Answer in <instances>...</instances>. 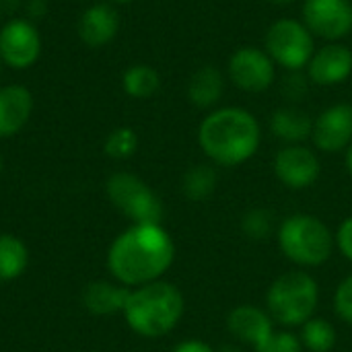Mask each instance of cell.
Listing matches in <instances>:
<instances>
[{"label":"cell","instance_id":"obj_1","mask_svg":"<svg viewBox=\"0 0 352 352\" xmlns=\"http://www.w3.org/2000/svg\"><path fill=\"white\" fill-rule=\"evenodd\" d=\"M175 260V243L161 225H130L107 252V270L113 280L128 287H144L161 280Z\"/></svg>","mask_w":352,"mask_h":352},{"label":"cell","instance_id":"obj_2","mask_svg":"<svg viewBox=\"0 0 352 352\" xmlns=\"http://www.w3.org/2000/svg\"><path fill=\"white\" fill-rule=\"evenodd\" d=\"M260 140V124L243 107H219L198 126L202 153L221 167H237L250 161L258 153Z\"/></svg>","mask_w":352,"mask_h":352},{"label":"cell","instance_id":"obj_3","mask_svg":"<svg viewBox=\"0 0 352 352\" xmlns=\"http://www.w3.org/2000/svg\"><path fill=\"white\" fill-rule=\"evenodd\" d=\"M186 309L182 291L171 283H151L130 289L122 311L128 328L142 338H161L182 320Z\"/></svg>","mask_w":352,"mask_h":352},{"label":"cell","instance_id":"obj_4","mask_svg":"<svg viewBox=\"0 0 352 352\" xmlns=\"http://www.w3.org/2000/svg\"><path fill=\"white\" fill-rule=\"evenodd\" d=\"M318 303L320 287L305 270L280 274L266 293L268 314L283 326H303L314 318Z\"/></svg>","mask_w":352,"mask_h":352},{"label":"cell","instance_id":"obj_5","mask_svg":"<svg viewBox=\"0 0 352 352\" xmlns=\"http://www.w3.org/2000/svg\"><path fill=\"white\" fill-rule=\"evenodd\" d=\"M334 235L328 225L314 214H291L278 229L283 254L299 266H320L334 252Z\"/></svg>","mask_w":352,"mask_h":352},{"label":"cell","instance_id":"obj_6","mask_svg":"<svg viewBox=\"0 0 352 352\" xmlns=\"http://www.w3.org/2000/svg\"><path fill=\"white\" fill-rule=\"evenodd\" d=\"M105 192L109 202L124 217H128L132 225H161L163 204L159 196L148 188V184L138 175L118 171L107 179Z\"/></svg>","mask_w":352,"mask_h":352},{"label":"cell","instance_id":"obj_7","mask_svg":"<svg viewBox=\"0 0 352 352\" xmlns=\"http://www.w3.org/2000/svg\"><path fill=\"white\" fill-rule=\"evenodd\" d=\"M264 50L274 64L289 72H299L307 68L316 52V37L303 21L278 19L266 31Z\"/></svg>","mask_w":352,"mask_h":352},{"label":"cell","instance_id":"obj_8","mask_svg":"<svg viewBox=\"0 0 352 352\" xmlns=\"http://www.w3.org/2000/svg\"><path fill=\"white\" fill-rule=\"evenodd\" d=\"M41 54V35L25 16H14L0 27V60L8 68H31Z\"/></svg>","mask_w":352,"mask_h":352},{"label":"cell","instance_id":"obj_9","mask_svg":"<svg viewBox=\"0 0 352 352\" xmlns=\"http://www.w3.org/2000/svg\"><path fill=\"white\" fill-rule=\"evenodd\" d=\"M227 70L233 85L245 93H262L270 89L276 76V64L266 54V50L252 45L235 50L229 58Z\"/></svg>","mask_w":352,"mask_h":352},{"label":"cell","instance_id":"obj_10","mask_svg":"<svg viewBox=\"0 0 352 352\" xmlns=\"http://www.w3.org/2000/svg\"><path fill=\"white\" fill-rule=\"evenodd\" d=\"M303 23L326 41H338L352 31L351 0H303Z\"/></svg>","mask_w":352,"mask_h":352},{"label":"cell","instance_id":"obj_11","mask_svg":"<svg viewBox=\"0 0 352 352\" xmlns=\"http://www.w3.org/2000/svg\"><path fill=\"white\" fill-rule=\"evenodd\" d=\"M322 165L318 155L303 144H287L276 153L274 173L291 190H305L320 177Z\"/></svg>","mask_w":352,"mask_h":352},{"label":"cell","instance_id":"obj_12","mask_svg":"<svg viewBox=\"0 0 352 352\" xmlns=\"http://www.w3.org/2000/svg\"><path fill=\"white\" fill-rule=\"evenodd\" d=\"M311 140L324 153H338L352 144V105L336 103L314 120Z\"/></svg>","mask_w":352,"mask_h":352},{"label":"cell","instance_id":"obj_13","mask_svg":"<svg viewBox=\"0 0 352 352\" xmlns=\"http://www.w3.org/2000/svg\"><path fill=\"white\" fill-rule=\"evenodd\" d=\"M352 74V50L344 43L330 41L314 52L307 64V78L320 87H334L349 80Z\"/></svg>","mask_w":352,"mask_h":352},{"label":"cell","instance_id":"obj_14","mask_svg":"<svg viewBox=\"0 0 352 352\" xmlns=\"http://www.w3.org/2000/svg\"><path fill=\"white\" fill-rule=\"evenodd\" d=\"M78 37L89 47H103L120 31V14L118 10L107 2L91 4L78 19L76 25Z\"/></svg>","mask_w":352,"mask_h":352},{"label":"cell","instance_id":"obj_15","mask_svg":"<svg viewBox=\"0 0 352 352\" xmlns=\"http://www.w3.org/2000/svg\"><path fill=\"white\" fill-rule=\"evenodd\" d=\"M33 113V95L23 85L0 87V138L19 134Z\"/></svg>","mask_w":352,"mask_h":352},{"label":"cell","instance_id":"obj_16","mask_svg":"<svg viewBox=\"0 0 352 352\" xmlns=\"http://www.w3.org/2000/svg\"><path fill=\"white\" fill-rule=\"evenodd\" d=\"M227 328H229V332L237 340L254 346L256 351L274 332L270 314L262 311L260 307H254V305H239V307H235L229 314V318H227Z\"/></svg>","mask_w":352,"mask_h":352},{"label":"cell","instance_id":"obj_17","mask_svg":"<svg viewBox=\"0 0 352 352\" xmlns=\"http://www.w3.org/2000/svg\"><path fill=\"white\" fill-rule=\"evenodd\" d=\"M130 289L120 283L93 280L82 291V305L93 316H111L122 314L128 301Z\"/></svg>","mask_w":352,"mask_h":352},{"label":"cell","instance_id":"obj_18","mask_svg":"<svg viewBox=\"0 0 352 352\" xmlns=\"http://www.w3.org/2000/svg\"><path fill=\"white\" fill-rule=\"evenodd\" d=\"M223 91H225L223 72L212 64L200 66L188 82V99L200 109H208L217 105L219 99L223 97Z\"/></svg>","mask_w":352,"mask_h":352},{"label":"cell","instance_id":"obj_19","mask_svg":"<svg viewBox=\"0 0 352 352\" xmlns=\"http://www.w3.org/2000/svg\"><path fill=\"white\" fill-rule=\"evenodd\" d=\"M270 128L283 142L301 144L305 138H311L314 120L297 107H278L270 118Z\"/></svg>","mask_w":352,"mask_h":352},{"label":"cell","instance_id":"obj_20","mask_svg":"<svg viewBox=\"0 0 352 352\" xmlns=\"http://www.w3.org/2000/svg\"><path fill=\"white\" fill-rule=\"evenodd\" d=\"M29 266V250L27 245L10 233L0 235V283H10Z\"/></svg>","mask_w":352,"mask_h":352},{"label":"cell","instance_id":"obj_21","mask_svg":"<svg viewBox=\"0 0 352 352\" xmlns=\"http://www.w3.org/2000/svg\"><path fill=\"white\" fill-rule=\"evenodd\" d=\"M161 87L159 72L148 64H132L122 74V89L132 99H148Z\"/></svg>","mask_w":352,"mask_h":352},{"label":"cell","instance_id":"obj_22","mask_svg":"<svg viewBox=\"0 0 352 352\" xmlns=\"http://www.w3.org/2000/svg\"><path fill=\"white\" fill-rule=\"evenodd\" d=\"M217 171L210 165H194L192 169H188L184 173L182 179V190L186 194V198L200 202L212 196L214 188H217Z\"/></svg>","mask_w":352,"mask_h":352},{"label":"cell","instance_id":"obj_23","mask_svg":"<svg viewBox=\"0 0 352 352\" xmlns=\"http://www.w3.org/2000/svg\"><path fill=\"white\" fill-rule=\"evenodd\" d=\"M301 342L311 352H330L336 346V328L324 318H311L301 326Z\"/></svg>","mask_w":352,"mask_h":352},{"label":"cell","instance_id":"obj_24","mask_svg":"<svg viewBox=\"0 0 352 352\" xmlns=\"http://www.w3.org/2000/svg\"><path fill=\"white\" fill-rule=\"evenodd\" d=\"M105 155L111 157V159H130L136 148H138V134L128 128V126H122V128H116L109 132V136L105 138Z\"/></svg>","mask_w":352,"mask_h":352},{"label":"cell","instance_id":"obj_25","mask_svg":"<svg viewBox=\"0 0 352 352\" xmlns=\"http://www.w3.org/2000/svg\"><path fill=\"white\" fill-rule=\"evenodd\" d=\"M241 229L243 233L254 239V241H262L272 233V212L266 208H252L243 214L241 219Z\"/></svg>","mask_w":352,"mask_h":352},{"label":"cell","instance_id":"obj_26","mask_svg":"<svg viewBox=\"0 0 352 352\" xmlns=\"http://www.w3.org/2000/svg\"><path fill=\"white\" fill-rule=\"evenodd\" d=\"M256 352H303V342L291 332H272V336Z\"/></svg>","mask_w":352,"mask_h":352},{"label":"cell","instance_id":"obj_27","mask_svg":"<svg viewBox=\"0 0 352 352\" xmlns=\"http://www.w3.org/2000/svg\"><path fill=\"white\" fill-rule=\"evenodd\" d=\"M334 309L344 322L352 324V274L338 285L334 295Z\"/></svg>","mask_w":352,"mask_h":352},{"label":"cell","instance_id":"obj_28","mask_svg":"<svg viewBox=\"0 0 352 352\" xmlns=\"http://www.w3.org/2000/svg\"><path fill=\"white\" fill-rule=\"evenodd\" d=\"M307 89H309V78L305 74H301V70L299 72H289V76L283 82V93L291 101L303 99L307 95Z\"/></svg>","mask_w":352,"mask_h":352},{"label":"cell","instance_id":"obj_29","mask_svg":"<svg viewBox=\"0 0 352 352\" xmlns=\"http://www.w3.org/2000/svg\"><path fill=\"white\" fill-rule=\"evenodd\" d=\"M336 243H338L340 254L352 262V217L342 221V225L338 229V235H336Z\"/></svg>","mask_w":352,"mask_h":352},{"label":"cell","instance_id":"obj_30","mask_svg":"<svg viewBox=\"0 0 352 352\" xmlns=\"http://www.w3.org/2000/svg\"><path fill=\"white\" fill-rule=\"evenodd\" d=\"M23 10L27 14L25 19L35 23V21H39L47 12V4H45V0H25L23 2Z\"/></svg>","mask_w":352,"mask_h":352},{"label":"cell","instance_id":"obj_31","mask_svg":"<svg viewBox=\"0 0 352 352\" xmlns=\"http://www.w3.org/2000/svg\"><path fill=\"white\" fill-rule=\"evenodd\" d=\"M171 352H214V349L210 344H206L204 340H184V342L175 344Z\"/></svg>","mask_w":352,"mask_h":352},{"label":"cell","instance_id":"obj_32","mask_svg":"<svg viewBox=\"0 0 352 352\" xmlns=\"http://www.w3.org/2000/svg\"><path fill=\"white\" fill-rule=\"evenodd\" d=\"M25 0H0V8L2 12H14L16 8H23Z\"/></svg>","mask_w":352,"mask_h":352},{"label":"cell","instance_id":"obj_33","mask_svg":"<svg viewBox=\"0 0 352 352\" xmlns=\"http://www.w3.org/2000/svg\"><path fill=\"white\" fill-rule=\"evenodd\" d=\"M346 169H349V173L352 175V144L346 148Z\"/></svg>","mask_w":352,"mask_h":352},{"label":"cell","instance_id":"obj_34","mask_svg":"<svg viewBox=\"0 0 352 352\" xmlns=\"http://www.w3.org/2000/svg\"><path fill=\"white\" fill-rule=\"evenodd\" d=\"M214 352H241L237 346H233V344H225V346H221L219 351Z\"/></svg>","mask_w":352,"mask_h":352},{"label":"cell","instance_id":"obj_35","mask_svg":"<svg viewBox=\"0 0 352 352\" xmlns=\"http://www.w3.org/2000/svg\"><path fill=\"white\" fill-rule=\"evenodd\" d=\"M268 2H272V4H291L295 0H268Z\"/></svg>","mask_w":352,"mask_h":352},{"label":"cell","instance_id":"obj_36","mask_svg":"<svg viewBox=\"0 0 352 352\" xmlns=\"http://www.w3.org/2000/svg\"><path fill=\"white\" fill-rule=\"evenodd\" d=\"M113 2H120V4H126V2H134V0H113Z\"/></svg>","mask_w":352,"mask_h":352},{"label":"cell","instance_id":"obj_37","mask_svg":"<svg viewBox=\"0 0 352 352\" xmlns=\"http://www.w3.org/2000/svg\"><path fill=\"white\" fill-rule=\"evenodd\" d=\"M2 167H4V161H2V157H0V173H2Z\"/></svg>","mask_w":352,"mask_h":352},{"label":"cell","instance_id":"obj_38","mask_svg":"<svg viewBox=\"0 0 352 352\" xmlns=\"http://www.w3.org/2000/svg\"><path fill=\"white\" fill-rule=\"evenodd\" d=\"M2 66H4V64H2V60H0V74H2Z\"/></svg>","mask_w":352,"mask_h":352},{"label":"cell","instance_id":"obj_39","mask_svg":"<svg viewBox=\"0 0 352 352\" xmlns=\"http://www.w3.org/2000/svg\"><path fill=\"white\" fill-rule=\"evenodd\" d=\"M2 14H4V12H2V8H0V19H2Z\"/></svg>","mask_w":352,"mask_h":352}]
</instances>
